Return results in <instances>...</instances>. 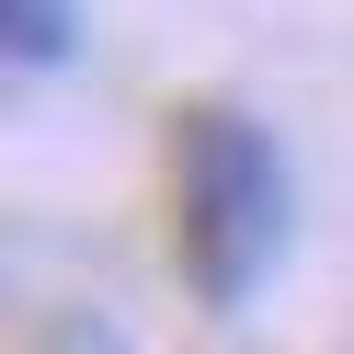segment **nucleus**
<instances>
[{
	"mask_svg": "<svg viewBox=\"0 0 354 354\" xmlns=\"http://www.w3.org/2000/svg\"><path fill=\"white\" fill-rule=\"evenodd\" d=\"M171 240H183V274L206 308H252L274 286L286 240H297V171L263 115L194 103L171 126Z\"/></svg>",
	"mask_w": 354,
	"mask_h": 354,
	"instance_id": "obj_1",
	"label": "nucleus"
},
{
	"mask_svg": "<svg viewBox=\"0 0 354 354\" xmlns=\"http://www.w3.org/2000/svg\"><path fill=\"white\" fill-rule=\"evenodd\" d=\"M0 57H12L24 80L69 69L80 57V0H0Z\"/></svg>",
	"mask_w": 354,
	"mask_h": 354,
	"instance_id": "obj_2",
	"label": "nucleus"
}]
</instances>
